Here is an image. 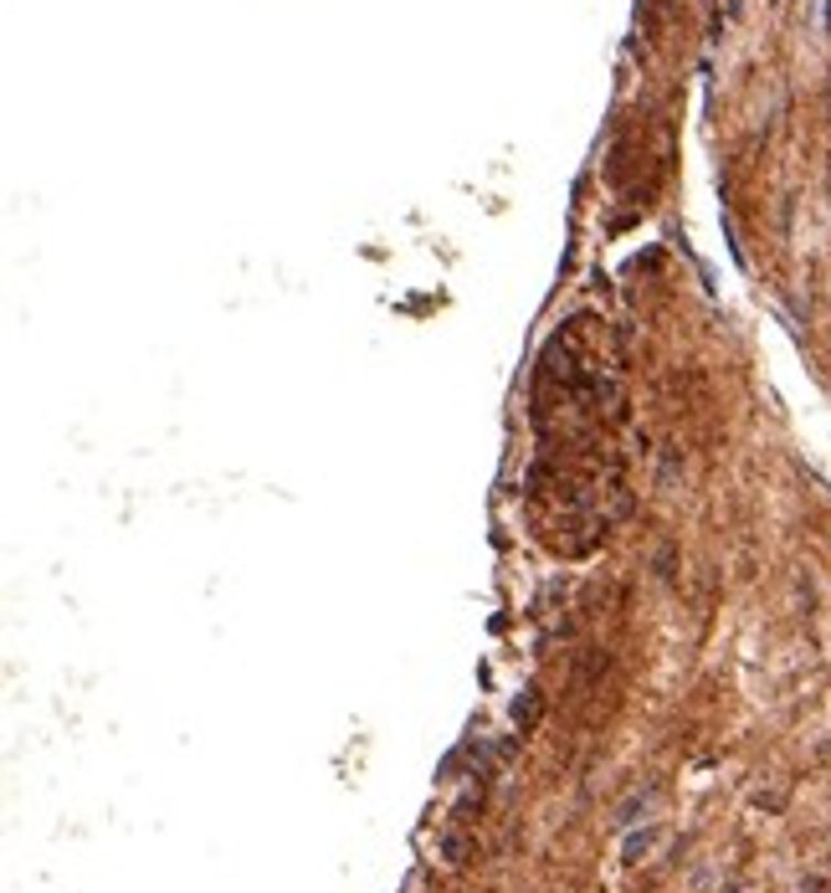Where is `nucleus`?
<instances>
[{
    "instance_id": "f257e3e1",
    "label": "nucleus",
    "mask_w": 831,
    "mask_h": 893,
    "mask_svg": "<svg viewBox=\"0 0 831 893\" xmlns=\"http://www.w3.org/2000/svg\"><path fill=\"white\" fill-rule=\"evenodd\" d=\"M817 26L831 31V0H817Z\"/></svg>"
}]
</instances>
